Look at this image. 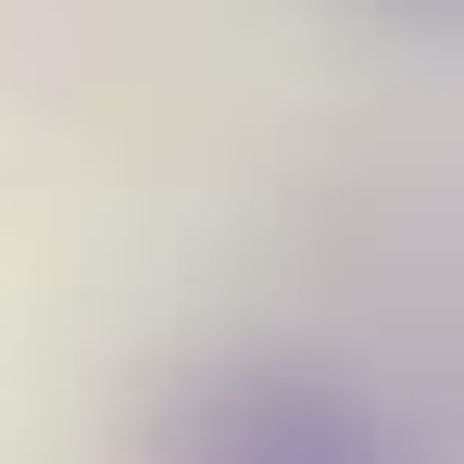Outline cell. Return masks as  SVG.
Returning a JSON list of instances; mask_svg holds the SVG:
<instances>
[{
	"instance_id": "1",
	"label": "cell",
	"mask_w": 464,
	"mask_h": 464,
	"mask_svg": "<svg viewBox=\"0 0 464 464\" xmlns=\"http://www.w3.org/2000/svg\"><path fill=\"white\" fill-rule=\"evenodd\" d=\"M389 427L302 352H227L163 401V464H364Z\"/></svg>"
},
{
	"instance_id": "2",
	"label": "cell",
	"mask_w": 464,
	"mask_h": 464,
	"mask_svg": "<svg viewBox=\"0 0 464 464\" xmlns=\"http://www.w3.org/2000/svg\"><path fill=\"white\" fill-rule=\"evenodd\" d=\"M364 464H414V452H401V440H377V452H364Z\"/></svg>"
},
{
	"instance_id": "3",
	"label": "cell",
	"mask_w": 464,
	"mask_h": 464,
	"mask_svg": "<svg viewBox=\"0 0 464 464\" xmlns=\"http://www.w3.org/2000/svg\"><path fill=\"white\" fill-rule=\"evenodd\" d=\"M401 13H464V0H401Z\"/></svg>"
}]
</instances>
